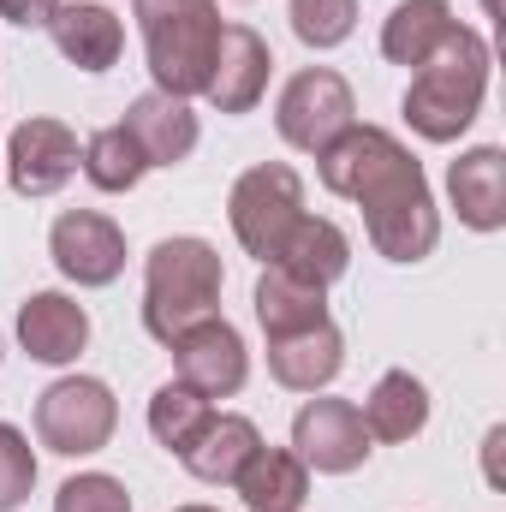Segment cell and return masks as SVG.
<instances>
[{
	"label": "cell",
	"mask_w": 506,
	"mask_h": 512,
	"mask_svg": "<svg viewBox=\"0 0 506 512\" xmlns=\"http://www.w3.org/2000/svg\"><path fill=\"white\" fill-rule=\"evenodd\" d=\"M18 346L36 364H72L90 346V310L66 292H30L18 310Z\"/></svg>",
	"instance_id": "obj_13"
},
{
	"label": "cell",
	"mask_w": 506,
	"mask_h": 512,
	"mask_svg": "<svg viewBox=\"0 0 506 512\" xmlns=\"http://www.w3.org/2000/svg\"><path fill=\"white\" fill-rule=\"evenodd\" d=\"M358 30V0H292V36L304 48H340Z\"/></svg>",
	"instance_id": "obj_26"
},
{
	"label": "cell",
	"mask_w": 506,
	"mask_h": 512,
	"mask_svg": "<svg viewBox=\"0 0 506 512\" xmlns=\"http://www.w3.org/2000/svg\"><path fill=\"white\" fill-rule=\"evenodd\" d=\"M274 126H280V137H286L292 149L322 155V149H328L346 126H358L352 84H346L340 72H328V66L298 72V78L280 90V102H274Z\"/></svg>",
	"instance_id": "obj_7"
},
{
	"label": "cell",
	"mask_w": 506,
	"mask_h": 512,
	"mask_svg": "<svg viewBox=\"0 0 506 512\" xmlns=\"http://www.w3.org/2000/svg\"><path fill=\"white\" fill-rule=\"evenodd\" d=\"M48 256L78 286H114L126 274V233L96 209H66L48 227Z\"/></svg>",
	"instance_id": "obj_11"
},
{
	"label": "cell",
	"mask_w": 506,
	"mask_h": 512,
	"mask_svg": "<svg viewBox=\"0 0 506 512\" xmlns=\"http://www.w3.org/2000/svg\"><path fill=\"white\" fill-rule=\"evenodd\" d=\"M54 12H60V0H0V18L24 24V30H48Z\"/></svg>",
	"instance_id": "obj_29"
},
{
	"label": "cell",
	"mask_w": 506,
	"mask_h": 512,
	"mask_svg": "<svg viewBox=\"0 0 506 512\" xmlns=\"http://www.w3.org/2000/svg\"><path fill=\"white\" fill-rule=\"evenodd\" d=\"M173 370L203 399H233L251 376V352H245V340L227 316H203L197 328H185L173 340Z\"/></svg>",
	"instance_id": "obj_10"
},
{
	"label": "cell",
	"mask_w": 506,
	"mask_h": 512,
	"mask_svg": "<svg viewBox=\"0 0 506 512\" xmlns=\"http://www.w3.org/2000/svg\"><path fill=\"white\" fill-rule=\"evenodd\" d=\"M453 24H459V18H453L447 0H399V6L387 12V24H381V54H387L393 66H423V60L447 42Z\"/></svg>",
	"instance_id": "obj_22"
},
{
	"label": "cell",
	"mask_w": 506,
	"mask_h": 512,
	"mask_svg": "<svg viewBox=\"0 0 506 512\" xmlns=\"http://www.w3.org/2000/svg\"><path fill=\"white\" fill-rule=\"evenodd\" d=\"M131 18L149 48V78L161 96H203L215 48H221V12L215 0H131Z\"/></svg>",
	"instance_id": "obj_3"
},
{
	"label": "cell",
	"mask_w": 506,
	"mask_h": 512,
	"mask_svg": "<svg viewBox=\"0 0 506 512\" xmlns=\"http://www.w3.org/2000/svg\"><path fill=\"white\" fill-rule=\"evenodd\" d=\"M221 256L209 239H161L143 262V328L173 346L203 316H221Z\"/></svg>",
	"instance_id": "obj_4"
},
{
	"label": "cell",
	"mask_w": 506,
	"mask_h": 512,
	"mask_svg": "<svg viewBox=\"0 0 506 512\" xmlns=\"http://www.w3.org/2000/svg\"><path fill=\"white\" fill-rule=\"evenodd\" d=\"M209 417H215L209 399H203L197 387H185V382H161L155 399H149V435H155L167 453H185V447L203 435Z\"/></svg>",
	"instance_id": "obj_24"
},
{
	"label": "cell",
	"mask_w": 506,
	"mask_h": 512,
	"mask_svg": "<svg viewBox=\"0 0 506 512\" xmlns=\"http://www.w3.org/2000/svg\"><path fill=\"white\" fill-rule=\"evenodd\" d=\"M120 429V405H114V387L96 382V376H66L36 399V435L48 453L60 459H84V453H102Z\"/></svg>",
	"instance_id": "obj_6"
},
{
	"label": "cell",
	"mask_w": 506,
	"mask_h": 512,
	"mask_svg": "<svg viewBox=\"0 0 506 512\" xmlns=\"http://www.w3.org/2000/svg\"><path fill=\"white\" fill-rule=\"evenodd\" d=\"M268 42L256 36L251 24H227L221 30V48H215V66H209V84H203V102L215 114H251L268 90Z\"/></svg>",
	"instance_id": "obj_12"
},
{
	"label": "cell",
	"mask_w": 506,
	"mask_h": 512,
	"mask_svg": "<svg viewBox=\"0 0 506 512\" xmlns=\"http://www.w3.org/2000/svg\"><path fill=\"white\" fill-rule=\"evenodd\" d=\"M120 126L137 137V149H143V161H149V167H179V161L197 149V114H191V102L161 96V90L137 96Z\"/></svg>",
	"instance_id": "obj_17"
},
{
	"label": "cell",
	"mask_w": 506,
	"mask_h": 512,
	"mask_svg": "<svg viewBox=\"0 0 506 512\" xmlns=\"http://www.w3.org/2000/svg\"><path fill=\"white\" fill-rule=\"evenodd\" d=\"M292 453L304 459V471H322V477H346L370 459V429H364V411L352 399H310L298 417H292Z\"/></svg>",
	"instance_id": "obj_8"
},
{
	"label": "cell",
	"mask_w": 506,
	"mask_h": 512,
	"mask_svg": "<svg viewBox=\"0 0 506 512\" xmlns=\"http://www.w3.org/2000/svg\"><path fill=\"white\" fill-rule=\"evenodd\" d=\"M233 489L251 512H298L310 495V471L292 447H256L245 471L233 477Z\"/></svg>",
	"instance_id": "obj_20"
},
{
	"label": "cell",
	"mask_w": 506,
	"mask_h": 512,
	"mask_svg": "<svg viewBox=\"0 0 506 512\" xmlns=\"http://www.w3.org/2000/svg\"><path fill=\"white\" fill-rule=\"evenodd\" d=\"M256 447H262V435H256L251 417H239V411H221V417H209L203 423V435L179 453L185 459V471L197 477V483H215V489H233V477L245 471V459H251Z\"/></svg>",
	"instance_id": "obj_19"
},
{
	"label": "cell",
	"mask_w": 506,
	"mask_h": 512,
	"mask_svg": "<svg viewBox=\"0 0 506 512\" xmlns=\"http://www.w3.org/2000/svg\"><path fill=\"white\" fill-rule=\"evenodd\" d=\"M256 322H262L268 340H286V334L322 328V322H328V292L292 280L286 268H268V274L256 280Z\"/></svg>",
	"instance_id": "obj_21"
},
{
	"label": "cell",
	"mask_w": 506,
	"mask_h": 512,
	"mask_svg": "<svg viewBox=\"0 0 506 512\" xmlns=\"http://www.w3.org/2000/svg\"><path fill=\"white\" fill-rule=\"evenodd\" d=\"M54 512H131V495H126L120 477H108V471H84V477H66V483H60Z\"/></svg>",
	"instance_id": "obj_28"
},
{
	"label": "cell",
	"mask_w": 506,
	"mask_h": 512,
	"mask_svg": "<svg viewBox=\"0 0 506 512\" xmlns=\"http://www.w3.org/2000/svg\"><path fill=\"white\" fill-rule=\"evenodd\" d=\"M423 423H429V387L411 370H387L364 399L370 441H411V435H423Z\"/></svg>",
	"instance_id": "obj_23"
},
{
	"label": "cell",
	"mask_w": 506,
	"mask_h": 512,
	"mask_svg": "<svg viewBox=\"0 0 506 512\" xmlns=\"http://www.w3.org/2000/svg\"><path fill=\"white\" fill-rule=\"evenodd\" d=\"M483 96H489V42L471 24H453L447 42L417 66L405 90V120L429 143H453L483 114Z\"/></svg>",
	"instance_id": "obj_2"
},
{
	"label": "cell",
	"mask_w": 506,
	"mask_h": 512,
	"mask_svg": "<svg viewBox=\"0 0 506 512\" xmlns=\"http://www.w3.org/2000/svg\"><path fill=\"white\" fill-rule=\"evenodd\" d=\"M6 179L18 197H54L78 167H84V149H78V131L60 126V120H24V126L6 137Z\"/></svg>",
	"instance_id": "obj_9"
},
{
	"label": "cell",
	"mask_w": 506,
	"mask_h": 512,
	"mask_svg": "<svg viewBox=\"0 0 506 512\" xmlns=\"http://www.w3.org/2000/svg\"><path fill=\"white\" fill-rule=\"evenodd\" d=\"M233 233L256 262H274V251L286 245V233L304 221V179L286 161H262L251 173H239L233 197H227Z\"/></svg>",
	"instance_id": "obj_5"
},
{
	"label": "cell",
	"mask_w": 506,
	"mask_h": 512,
	"mask_svg": "<svg viewBox=\"0 0 506 512\" xmlns=\"http://www.w3.org/2000/svg\"><path fill=\"white\" fill-rule=\"evenodd\" d=\"M346 370V340L334 322L322 328H304V334H286V340H268V376L292 393H322Z\"/></svg>",
	"instance_id": "obj_16"
},
{
	"label": "cell",
	"mask_w": 506,
	"mask_h": 512,
	"mask_svg": "<svg viewBox=\"0 0 506 512\" xmlns=\"http://www.w3.org/2000/svg\"><path fill=\"white\" fill-rule=\"evenodd\" d=\"M143 173H149V161H143V149L126 126H108L84 143V179L96 191H131Z\"/></svg>",
	"instance_id": "obj_25"
},
{
	"label": "cell",
	"mask_w": 506,
	"mask_h": 512,
	"mask_svg": "<svg viewBox=\"0 0 506 512\" xmlns=\"http://www.w3.org/2000/svg\"><path fill=\"white\" fill-rule=\"evenodd\" d=\"M447 197H453V209H459V221L471 233H501L506 227V155L495 143L465 149L447 167Z\"/></svg>",
	"instance_id": "obj_14"
},
{
	"label": "cell",
	"mask_w": 506,
	"mask_h": 512,
	"mask_svg": "<svg viewBox=\"0 0 506 512\" xmlns=\"http://www.w3.org/2000/svg\"><path fill=\"white\" fill-rule=\"evenodd\" d=\"M268 268H286L292 280H304V286H334L346 268H352V239L334 227V221H322V215H304L292 233H286V245L274 251Z\"/></svg>",
	"instance_id": "obj_18"
},
{
	"label": "cell",
	"mask_w": 506,
	"mask_h": 512,
	"mask_svg": "<svg viewBox=\"0 0 506 512\" xmlns=\"http://www.w3.org/2000/svg\"><path fill=\"white\" fill-rule=\"evenodd\" d=\"M48 36H54V48H60L78 72H108V66L120 60V48H126L120 12H108V6H96V0L60 6V12L48 18Z\"/></svg>",
	"instance_id": "obj_15"
},
{
	"label": "cell",
	"mask_w": 506,
	"mask_h": 512,
	"mask_svg": "<svg viewBox=\"0 0 506 512\" xmlns=\"http://www.w3.org/2000/svg\"><path fill=\"white\" fill-rule=\"evenodd\" d=\"M36 489V453L24 441V429L0 423V512H18Z\"/></svg>",
	"instance_id": "obj_27"
},
{
	"label": "cell",
	"mask_w": 506,
	"mask_h": 512,
	"mask_svg": "<svg viewBox=\"0 0 506 512\" xmlns=\"http://www.w3.org/2000/svg\"><path fill=\"white\" fill-rule=\"evenodd\" d=\"M322 185L364 209V233L387 262H423L441 245V209L429 197L423 161L381 126H346L322 155Z\"/></svg>",
	"instance_id": "obj_1"
},
{
	"label": "cell",
	"mask_w": 506,
	"mask_h": 512,
	"mask_svg": "<svg viewBox=\"0 0 506 512\" xmlns=\"http://www.w3.org/2000/svg\"><path fill=\"white\" fill-rule=\"evenodd\" d=\"M179 512H215V507H179Z\"/></svg>",
	"instance_id": "obj_30"
}]
</instances>
